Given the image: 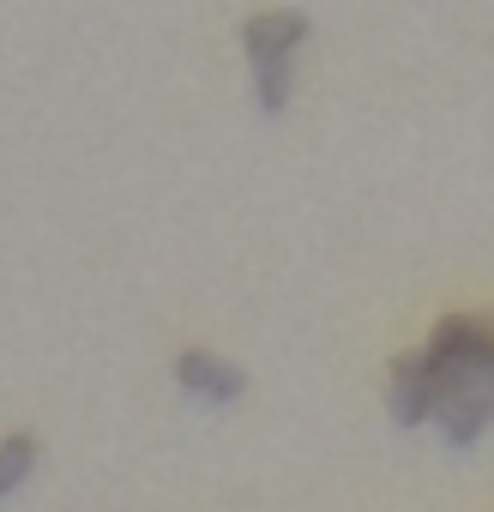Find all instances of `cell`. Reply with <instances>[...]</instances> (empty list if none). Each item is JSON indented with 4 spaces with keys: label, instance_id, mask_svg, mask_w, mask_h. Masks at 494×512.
Listing matches in <instances>:
<instances>
[{
    "label": "cell",
    "instance_id": "6da1fadb",
    "mask_svg": "<svg viewBox=\"0 0 494 512\" xmlns=\"http://www.w3.org/2000/svg\"><path fill=\"white\" fill-rule=\"evenodd\" d=\"M494 410V368H464V374H440L434 380V422L452 446H476Z\"/></svg>",
    "mask_w": 494,
    "mask_h": 512
},
{
    "label": "cell",
    "instance_id": "7a4b0ae2",
    "mask_svg": "<svg viewBox=\"0 0 494 512\" xmlns=\"http://www.w3.org/2000/svg\"><path fill=\"white\" fill-rule=\"evenodd\" d=\"M428 374H464V368H494V332L482 320H440L428 350H422Z\"/></svg>",
    "mask_w": 494,
    "mask_h": 512
},
{
    "label": "cell",
    "instance_id": "3957f363",
    "mask_svg": "<svg viewBox=\"0 0 494 512\" xmlns=\"http://www.w3.org/2000/svg\"><path fill=\"white\" fill-rule=\"evenodd\" d=\"M175 386H181L187 398H199V404H235V398L247 392V374H241L235 362L211 356V350H181V356H175Z\"/></svg>",
    "mask_w": 494,
    "mask_h": 512
},
{
    "label": "cell",
    "instance_id": "277c9868",
    "mask_svg": "<svg viewBox=\"0 0 494 512\" xmlns=\"http://www.w3.org/2000/svg\"><path fill=\"white\" fill-rule=\"evenodd\" d=\"M386 404H392V422H398V428L428 422V410H434V374H428L422 356H404V362L392 368V392H386Z\"/></svg>",
    "mask_w": 494,
    "mask_h": 512
},
{
    "label": "cell",
    "instance_id": "5b68a950",
    "mask_svg": "<svg viewBox=\"0 0 494 512\" xmlns=\"http://www.w3.org/2000/svg\"><path fill=\"white\" fill-rule=\"evenodd\" d=\"M296 43H308V19L302 13H260L241 25V49L247 61H272V55H290Z\"/></svg>",
    "mask_w": 494,
    "mask_h": 512
},
{
    "label": "cell",
    "instance_id": "8992f818",
    "mask_svg": "<svg viewBox=\"0 0 494 512\" xmlns=\"http://www.w3.org/2000/svg\"><path fill=\"white\" fill-rule=\"evenodd\" d=\"M31 464H37V434H31V428H13L7 440H0V500L25 488Z\"/></svg>",
    "mask_w": 494,
    "mask_h": 512
},
{
    "label": "cell",
    "instance_id": "52a82bcc",
    "mask_svg": "<svg viewBox=\"0 0 494 512\" xmlns=\"http://www.w3.org/2000/svg\"><path fill=\"white\" fill-rule=\"evenodd\" d=\"M290 85H296V73H290V55L254 61V97H260V109H266V115H278V109L290 103Z\"/></svg>",
    "mask_w": 494,
    "mask_h": 512
}]
</instances>
